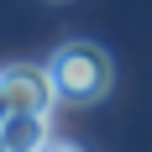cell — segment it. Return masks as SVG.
<instances>
[{
  "instance_id": "obj_1",
  "label": "cell",
  "mask_w": 152,
  "mask_h": 152,
  "mask_svg": "<svg viewBox=\"0 0 152 152\" xmlns=\"http://www.w3.org/2000/svg\"><path fill=\"white\" fill-rule=\"evenodd\" d=\"M53 79H58V94L68 105H94L105 100L110 84H115V68H110V53L94 42H63L53 58H47Z\"/></svg>"
},
{
  "instance_id": "obj_2",
  "label": "cell",
  "mask_w": 152,
  "mask_h": 152,
  "mask_svg": "<svg viewBox=\"0 0 152 152\" xmlns=\"http://www.w3.org/2000/svg\"><path fill=\"white\" fill-rule=\"evenodd\" d=\"M0 84H5L11 110H26V115H53V105L63 100L47 63H11V68H0Z\"/></svg>"
},
{
  "instance_id": "obj_3",
  "label": "cell",
  "mask_w": 152,
  "mask_h": 152,
  "mask_svg": "<svg viewBox=\"0 0 152 152\" xmlns=\"http://www.w3.org/2000/svg\"><path fill=\"white\" fill-rule=\"evenodd\" d=\"M5 147L11 152H42L53 142V115H26V110H11L5 115Z\"/></svg>"
},
{
  "instance_id": "obj_4",
  "label": "cell",
  "mask_w": 152,
  "mask_h": 152,
  "mask_svg": "<svg viewBox=\"0 0 152 152\" xmlns=\"http://www.w3.org/2000/svg\"><path fill=\"white\" fill-rule=\"evenodd\" d=\"M42 152H84V147H79V142H63V137H53Z\"/></svg>"
},
{
  "instance_id": "obj_5",
  "label": "cell",
  "mask_w": 152,
  "mask_h": 152,
  "mask_svg": "<svg viewBox=\"0 0 152 152\" xmlns=\"http://www.w3.org/2000/svg\"><path fill=\"white\" fill-rule=\"evenodd\" d=\"M5 115H11V100H5V84H0V126H5Z\"/></svg>"
},
{
  "instance_id": "obj_6",
  "label": "cell",
  "mask_w": 152,
  "mask_h": 152,
  "mask_svg": "<svg viewBox=\"0 0 152 152\" xmlns=\"http://www.w3.org/2000/svg\"><path fill=\"white\" fill-rule=\"evenodd\" d=\"M0 152H11V147H5V131H0Z\"/></svg>"
}]
</instances>
